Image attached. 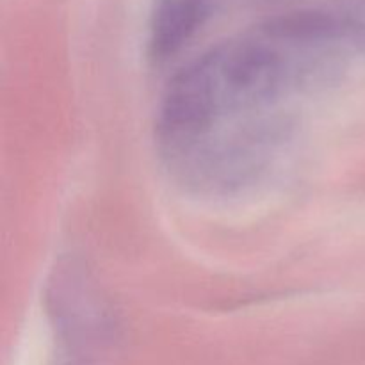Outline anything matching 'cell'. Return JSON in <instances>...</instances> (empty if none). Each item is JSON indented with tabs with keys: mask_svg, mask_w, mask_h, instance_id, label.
Wrapping results in <instances>:
<instances>
[{
	"mask_svg": "<svg viewBox=\"0 0 365 365\" xmlns=\"http://www.w3.org/2000/svg\"><path fill=\"white\" fill-rule=\"evenodd\" d=\"M348 36L335 18L294 14L200 56L175 75L160 106L168 159L196 184L245 180L285 139L282 106L334 81Z\"/></svg>",
	"mask_w": 365,
	"mask_h": 365,
	"instance_id": "obj_1",
	"label": "cell"
},
{
	"mask_svg": "<svg viewBox=\"0 0 365 365\" xmlns=\"http://www.w3.org/2000/svg\"><path fill=\"white\" fill-rule=\"evenodd\" d=\"M212 0H153L148 52L155 63L177 56L205 24Z\"/></svg>",
	"mask_w": 365,
	"mask_h": 365,
	"instance_id": "obj_2",
	"label": "cell"
}]
</instances>
